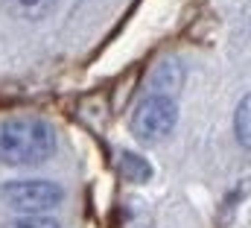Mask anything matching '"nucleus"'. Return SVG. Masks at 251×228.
<instances>
[{
    "label": "nucleus",
    "instance_id": "nucleus-2",
    "mask_svg": "<svg viewBox=\"0 0 251 228\" xmlns=\"http://www.w3.org/2000/svg\"><path fill=\"white\" fill-rule=\"evenodd\" d=\"M178 109L167 94L146 97L131 114V135L137 141H161L176 129Z\"/></svg>",
    "mask_w": 251,
    "mask_h": 228
},
{
    "label": "nucleus",
    "instance_id": "nucleus-4",
    "mask_svg": "<svg viewBox=\"0 0 251 228\" xmlns=\"http://www.w3.org/2000/svg\"><path fill=\"white\" fill-rule=\"evenodd\" d=\"M120 175H123L126 181H146V178L152 175V167H149L140 155L123 152V155H120Z\"/></svg>",
    "mask_w": 251,
    "mask_h": 228
},
{
    "label": "nucleus",
    "instance_id": "nucleus-5",
    "mask_svg": "<svg viewBox=\"0 0 251 228\" xmlns=\"http://www.w3.org/2000/svg\"><path fill=\"white\" fill-rule=\"evenodd\" d=\"M6 228H62V226L50 217H41V214H24V217L12 220Z\"/></svg>",
    "mask_w": 251,
    "mask_h": 228
},
{
    "label": "nucleus",
    "instance_id": "nucleus-3",
    "mask_svg": "<svg viewBox=\"0 0 251 228\" xmlns=\"http://www.w3.org/2000/svg\"><path fill=\"white\" fill-rule=\"evenodd\" d=\"M0 196L18 214H41V211H50V208H56L62 202L64 190L56 181L32 178V181H9L0 190Z\"/></svg>",
    "mask_w": 251,
    "mask_h": 228
},
{
    "label": "nucleus",
    "instance_id": "nucleus-7",
    "mask_svg": "<svg viewBox=\"0 0 251 228\" xmlns=\"http://www.w3.org/2000/svg\"><path fill=\"white\" fill-rule=\"evenodd\" d=\"M237 138L243 141V146H249V97L237 109Z\"/></svg>",
    "mask_w": 251,
    "mask_h": 228
},
{
    "label": "nucleus",
    "instance_id": "nucleus-6",
    "mask_svg": "<svg viewBox=\"0 0 251 228\" xmlns=\"http://www.w3.org/2000/svg\"><path fill=\"white\" fill-rule=\"evenodd\" d=\"M12 6L21 15H26V18H38V15H44L53 6V0H12Z\"/></svg>",
    "mask_w": 251,
    "mask_h": 228
},
{
    "label": "nucleus",
    "instance_id": "nucleus-1",
    "mask_svg": "<svg viewBox=\"0 0 251 228\" xmlns=\"http://www.w3.org/2000/svg\"><path fill=\"white\" fill-rule=\"evenodd\" d=\"M56 152V129L41 117L0 120V161L38 164Z\"/></svg>",
    "mask_w": 251,
    "mask_h": 228
}]
</instances>
